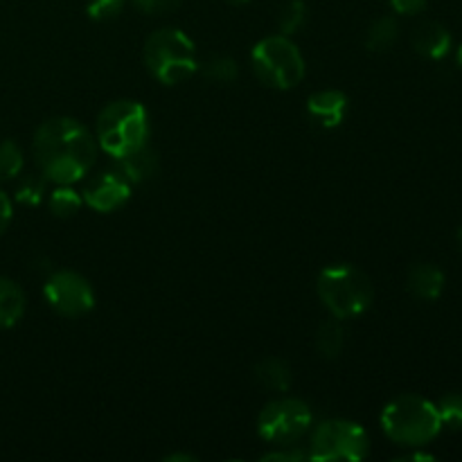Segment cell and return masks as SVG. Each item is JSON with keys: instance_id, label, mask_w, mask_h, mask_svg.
I'll use <instances>...</instances> for the list:
<instances>
[{"instance_id": "cell-13", "label": "cell", "mask_w": 462, "mask_h": 462, "mask_svg": "<svg viewBox=\"0 0 462 462\" xmlns=\"http://www.w3.org/2000/svg\"><path fill=\"white\" fill-rule=\"evenodd\" d=\"M116 167L120 170V174L129 180L131 185L144 183V180L153 179L158 171V156L152 147L143 144V147L134 149L126 156L116 158Z\"/></svg>"}, {"instance_id": "cell-11", "label": "cell", "mask_w": 462, "mask_h": 462, "mask_svg": "<svg viewBox=\"0 0 462 462\" xmlns=\"http://www.w3.org/2000/svg\"><path fill=\"white\" fill-rule=\"evenodd\" d=\"M347 97L341 90H319L307 99V116L320 129H337L347 116Z\"/></svg>"}, {"instance_id": "cell-15", "label": "cell", "mask_w": 462, "mask_h": 462, "mask_svg": "<svg viewBox=\"0 0 462 462\" xmlns=\"http://www.w3.org/2000/svg\"><path fill=\"white\" fill-rule=\"evenodd\" d=\"M25 314V293L16 282L0 278V329L12 328Z\"/></svg>"}, {"instance_id": "cell-29", "label": "cell", "mask_w": 462, "mask_h": 462, "mask_svg": "<svg viewBox=\"0 0 462 462\" xmlns=\"http://www.w3.org/2000/svg\"><path fill=\"white\" fill-rule=\"evenodd\" d=\"M12 217H14L12 201H9L7 194L0 189V235L9 228V224H12Z\"/></svg>"}, {"instance_id": "cell-30", "label": "cell", "mask_w": 462, "mask_h": 462, "mask_svg": "<svg viewBox=\"0 0 462 462\" xmlns=\"http://www.w3.org/2000/svg\"><path fill=\"white\" fill-rule=\"evenodd\" d=\"M167 462H174V460H188V462H194L197 458L194 456H183V454H174V456H167L165 458Z\"/></svg>"}, {"instance_id": "cell-16", "label": "cell", "mask_w": 462, "mask_h": 462, "mask_svg": "<svg viewBox=\"0 0 462 462\" xmlns=\"http://www.w3.org/2000/svg\"><path fill=\"white\" fill-rule=\"evenodd\" d=\"M343 347H346V328H343V319L323 320L316 329V350L325 359H337L341 356Z\"/></svg>"}, {"instance_id": "cell-1", "label": "cell", "mask_w": 462, "mask_h": 462, "mask_svg": "<svg viewBox=\"0 0 462 462\" xmlns=\"http://www.w3.org/2000/svg\"><path fill=\"white\" fill-rule=\"evenodd\" d=\"M41 174L57 185L84 179L97 161V140L72 117H52L36 129L32 143Z\"/></svg>"}, {"instance_id": "cell-32", "label": "cell", "mask_w": 462, "mask_h": 462, "mask_svg": "<svg viewBox=\"0 0 462 462\" xmlns=\"http://www.w3.org/2000/svg\"><path fill=\"white\" fill-rule=\"evenodd\" d=\"M456 242H458V248L462 251V226H460L458 233H456Z\"/></svg>"}, {"instance_id": "cell-23", "label": "cell", "mask_w": 462, "mask_h": 462, "mask_svg": "<svg viewBox=\"0 0 462 462\" xmlns=\"http://www.w3.org/2000/svg\"><path fill=\"white\" fill-rule=\"evenodd\" d=\"M203 75L217 84H233L239 75V66L230 57H212L210 61L203 63Z\"/></svg>"}, {"instance_id": "cell-26", "label": "cell", "mask_w": 462, "mask_h": 462, "mask_svg": "<svg viewBox=\"0 0 462 462\" xmlns=\"http://www.w3.org/2000/svg\"><path fill=\"white\" fill-rule=\"evenodd\" d=\"M264 462H302L310 460V456L305 454L302 449H296V445H287V447H278L275 451H269V454L262 456Z\"/></svg>"}, {"instance_id": "cell-28", "label": "cell", "mask_w": 462, "mask_h": 462, "mask_svg": "<svg viewBox=\"0 0 462 462\" xmlns=\"http://www.w3.org/2000/svg\"><path fill=\"white\" fill-rule=\"evenodd\" d=\"M388 3L402 16H413V14H420L427 7L429 0H388Z\"/></svg>"}, {"instance_id": "cell-20", "label": "cell", "mask_w": 462, "mask_h": 462, "mask_svg": "<svg viewBox=\"0 0 462 462\" xmlns=\"http://www.w3.org/2000/svg\"><path fill=\"white\" fill-rule=\"evenodd\" d=\"M25 158H23L21 147L12 140H3L0 143V180H12L16 179L23 171Z\"/></svg>"}, {"instance_id": "cell-19", "label": "cell", "mask_w": 462, "mask_h": 462, "mask_svg": "<svg viewBox=\"0 0 462 462\" xmlns=\"http://www.w3.org/2000/svg\"><path fill=\"white\" fill-rule=\"evenodd\" d=\"M84 197L77 194L70 185H59L52 194H50V212L59 219H68V217H75L79 212Z\"/></svg>"}, {"instance_id": "cell-24", "label": "cell", "mask_w": 462, "mask_h": 462, "mask_svg": "<svg viewBox=\"0 0 462 462\" xmlns=\"http://www.w3.org/2000/svg\"><path fill=\"white\" fill-rule=\"evenodd\" d=\"M45 176H25V179L18 183L16 189V201L25 203V206H39L45 199Z\"/></svg>"}, {"instance_id": "cell-31", "label": "cell", "mask_w": 462, "mask_h": 462, "mask_svg": "<svg viewBox=\"0 0 462 462\" xmlns=\"http://www.w3.org/2000/svg\"><path fill=\"white\" fill-rule=\"evenodd\" d=\"M400 460H433V456L429 454H411V456H404V458Z\"/></svg>"}, {"instance_id": "cell-18", "label": "cell", "mask_w": 462, "mask_h": 462, "mask_svg": "<svg viewBox=\"0 0 462 462\" xmlns=\"http://www.w3.org/2000/svg\"><path fill=\"white\" fill-rule=\"evenodd\" d=\"M400 36V25L393 16H382L365 32V48L374 54L388 52Z\"/></svg>"}, {"instance_id": "cell-2", "label": "cell", "mask_w": 462, "mask_h": 462, "mask_svg": "<svg viewBox=\"0 0 462 462\" xmlns=\"http://www.w3.org/2000/svg\"><path fill=\"white\" fill-rule=\"evenodd\" d=\"M382 429L402 447H424L442 431L440 415L433 402L420 395H400L382 411Z\"/></svg>"}, {"instance_id": "cell-3", "label": "cell", "mask_w": 462, "mask_h": 462, "mask_svg": "<svg viewBox=\"0 0 462 462\" xmlns=\"http://www.w3.org/2000/svg\"><path fill=\"white\" fill-rule=\"evenodd\" d=\"M316 289L329 314L343 320L365 314L374 300V287L370 278L352 264L325 266Z\"/></svg>"}, {"instance_id": "cell-17", "label": "cell", "mask_w": 462, "mask_h": 462, "mask_svg": "<svg viewBox=\"0 0 462 462\" xmlns=\"http://www.w3.org/2000/svg\"><path fill=\"white\" fill-rule=\"evenodd\" d=\"M255 379L273 393H287L291 386V370L282 359L266 356L255 365Z\"/></svg>"}, {"instance_id": "cell-12", "label": "cell", "mask_w": 462, "mask_h": 462, "mask_svg": "<svg viewBox=\"0 0 462 462\" xmlns=\"http://www.w3.org/2000/svg\"><path fill=\"white\" fill-rule=\"evenodd\" d=\"M411 43H413V50L422 57L433 59V61H440L449 54L451 50V34L445 25L436 21L422 23L418 30L411 36Z\"/></svg>"}, {"instance_id": "cell-9", "label": "cell", "mask_w": 462, "mask_h": 462, "mask_svg": "<svg viewBox=\"0 0 462 462\" xmlns=\"http://www.w3.org/2000/svg\"><path fill=\"white\" fill-rule=\"evenodd\" d=\"M43 296L57 314L77 319L95 307V291L84 275L75 271H57L43 284Z\"/></svg>"}, {"instance_id": "cell-4", "label": "cell", "mask_w": 462, "mask_h": 462, "mask_svg": "<svg viewBox=\"0 0 462 462\" xmlns=\"http://www.w3.org/2000/svg\"><path fill=\"white\" fill-rule=\"evenodd\" d=\"M144 63L153 79L165 86H176L197 72V50L183 30L162 27L144 43Z\"/></svg>"}, {"instance_id": "cell-34", "label": "cell", "mask_w": 462, "mask_h": 462, "mask_svg": "<svg viewBox=\"0 0 462 462\" xmlns=\"http://www.w3.org/2000/svg\"><path fill=\"white\" fill-rule=\"evenodd\" d=\"M458 66L462 68V45L458 48Z\"/></svg>"}, {"instance_id": "cell-14", "label": "cell", "mask_w": 462, "mask_h": 462, "mask_svg": "<svg viewBox=\"0 0 462 462\" xmlns=\"http://www.w3.org/2000/svg\"><path fill=\"white\" fill-rule=\"evenodd\" d=\"M409 291L415 298H420V300H438L442 296V291H445V273H442V269L427 264V262L411 266Z\"/></svg>"}, {"instance_id": "cell-10", "label": "cell", "mask_w": 462, "mask_h": 462, "mask_svg": "<svg viewBox=\"0 0 462 462\" xmlns=\"http://www.w3.org/2000/svg\"><path fill=\"white\" fill-rule=\"evenodd\" d=\"M131 189H134V185L120 174L117 167H113V170H106L90 179L81 197H84L86 206L93 208L95 212H113L129 201Z\"/></svg>"}, {"instance_id": "cell-6", "label": "cell", "mask_w": 462, "mask_h": 462, "mask_svg": "<svg viewBox=\"0 0 462 462\" xmlns=\"http://www.w3.org/2000/svg\"><path fill=\"white\" fill-rule=\"evenodd\" d=\"M253 70L266 86L278 90L296 88L305 77V59L289 36H266L253 48Z\"/></svg>"}, {"instance_id": "cell-25", "label": "cell", "mask_w": 462, "mask_h": 462, "mask_svg": "<svg viewBox=\"0 0 462 462\" xmlns=\"http://www.w3.org/2000/svg\"><path fill=\"white\" fill-rule=\"evenodd\" d=\"M122 7H125V0H88L86 14L93 21H113V18L120 16Z\"/></svg>"}, {"instance_id": "cell-27", "label": "cell", "mask_w": 462, "mask_h": 462, "mask_svg": "<svg viewBox=\"0 0 462 462\" xmlns=\"http://www.w3.org/2000/svg\"><path fill=\"white\" fill-rule=\"evenodd\" d=\"M183 0H134L135 7L144 14H167L174 12Z\"/></svg>"}, {"instance_id": "cell-22", "label": "cell", "mask_w": 462, "mask_h": 462, "mask_svg": "<svg viewBox=\"0 0 462 462\" xmlns=\"http://www.w3.org/2000/svg\"><path fill=\"white\" fill-rule=\"evenodd\" d=\"M438 415H440L442 427L449 431H462V395L460 393H449L436 404Z\"/></svg>"}, {"instance_id": "cell-21", "label": "cell", "mask_w": 462, "mask_h": 462, "mask_svg": "<svg viewBox=\"0 0 462 462\" xmlns=\"http://www.w3.org/2000/svg\"><path fill=\"white\" fill-rule=\"evenodd\" d=\"M307 21V5L305 0H289L282 9H280V16H278V25L280 32L284 36H291L305 25Z\"/></svg>"}, {"instance_id": "cell-7", "label": "cell", "mask_w": 462, "mask_h": 462, "mask_svg": "<svg viewBox=\"0 0 462 462\" xmlns=\"http://www.w3.org/2000/svg\"><path fill=\"white\" fill-rule=\"evenodd\" d=\"M370 438L361 424L350 420H325L314 429L310 440V460L356 462L368 458Z\"/></svg>"}, {"instance_id": "cell-5", "label": "cell", "mask_w": 462, "mask_h": 462, "mask_svg": "<svg viewBox=\"0 0 462 462\" xmlns=\"http://www.w3.org/2000/svg\"><path fill=\"white\" fill-rule=\"evenodd\" d=\"M149 143V116L134 99L113 102L97 117V144L113 158L126 156Z\"/></svg>"}, {"instance_id": "cell-8", "label": "cell", "mask_w": 462, "mask_h": 462, "mask_svg": "<svg viewBox=\"0 0 462 462\" xmlns=\"http://www.w3.org/2000/svg\"><path fill=\"white\" fill-rule=\"evenodd\" d=\"M314 415L310 404L293 397H282L262 409L257 418V433L262 440L271 442L275 447L296 445L307 431H310Z\"/></svg>"}, {"instance_id": "cell-33", "label": "cell", "mask_w": 462, "mask_h": 462, "mask_svg": "<svg viewBox=\"0 0 462 462\" xmlns=\"http://www.w3.org/2000/svg\"><path fill=\"white\" fill-rule=\"evenodd\" d=\"M226 3H230V5H246V3H251V0H226Z\"/></svg>"}]
</instances>
